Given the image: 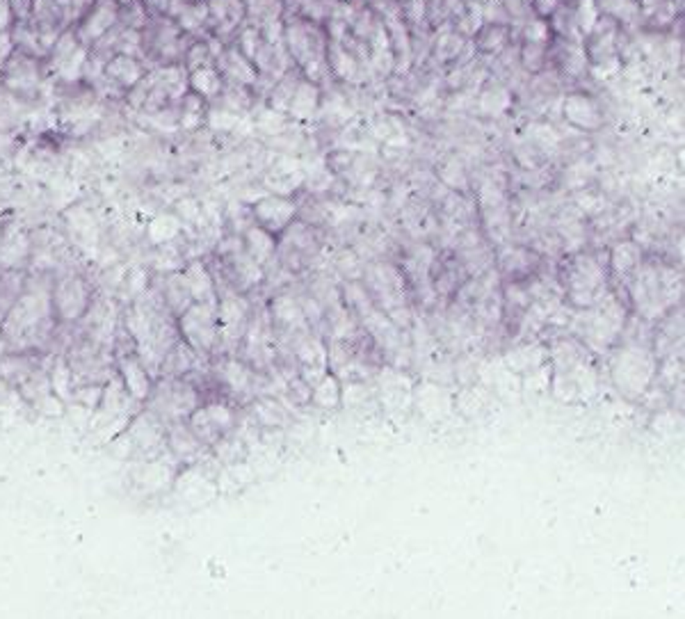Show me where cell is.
Here are the masks:
<instances>
[{
	"instance_id": "cell-1",
	"label": "cell",
	"mask_w": 685,
	"mask_h": 619,
	"mask_svg": "<svg viewBox=\"0 0 685 619\" xmlns=\"http://www.w3.org/2000/svg\"><path fill=\"white\" fill-rule=\"evenodd\" d=\"M51 284L35 286L28 277L26 290L0 320V343L7 352H44L55 339V318L51 309Z\"/></svg>"
},
{
	"instance_id": "cell-2",
	"label": "cell",
	"mask_w": 685,
	"mask_h": 619,
	"mask_svg": "<svg viewBox=\"0 0 685 619\" xmlns=\"http://www.w3.org/2000/svg\"><path fill=\"white\" fill-rule=\"evenodd\" d=\"M197 407H199L197 388L183 377H158L147 398L149 414H154L165 425L188 420Z\"/></svg>"
},
{
	"instance_id": "cell-3",
	"label": "cell",
	"mask_w": 685,
	"mask_h": 619,
	"mask_svg": "<svg viewBox=\"0 0 685 619\" xmlns=\"http://www.w3.org/2000/svg\"><path fill=\"white\" fill-rule=\"evenodd\" d=\"M94 302V293L80 274H62L53 277L51 284V309L57 325H80V320L87 316V311Z\"/></svg>"
},
{
	"instance_id": "cell-4",
	"label": "cell",
	"mask_w": 685,
	"mask_h": 619,
	"mask_svg": "<svg viewBox=\"0 0 685 619\" xmlns=\"http://www.w3.org/2000/svg\"><path fill=\"white\" fill-rule=\"evenodd\" d=\"M181 341L194 350L197 355H208L219 343V318L217 304L192 302L179 316Z\"/></svg>"
},
{
	"instance_id": "cell-5",
	"label": "cell",
	"mask_w": 685,
	"mask_h": 619,
	"mask_svg": "<svg viewBox=\"0 0 685 619\" xmlns=\"http://www.w3.org/2000/svg\"><path fill=\"white\" fill-rule=\"evenodd\" d=\"M114 368H117V375L124 384L126 393L131 395L133 402H147L151 388L156 384V377L151 375L149 368L144 366L140 355L135 352V348L131 350H119L114 355Z\"/></svg>"
},
{
	"instance_id": "cell-6",
	"label": "cell",
	"mask_w": 685,
	"mask_h": 619,
	"mask_svg": "<svg viewBox=\"0 0 685 619\" xmlns=\"http://www.w3.org/2000/svg\"><path fill=\"white\" fill-rule=\"evenodd\" d=\"M188 425L203 446H212V443H217L228 430H231L233 411L228 409L226 404H219V402L203 404V407L199 404V407L188 416Z\"/></svg>"
},
{
	"instance_id": "cell-7",
	"label": "cell",
	"mask_w": 685,
	"mask_h": 619,
	"mask_svg": "<svg viewBox=\"0 0 685 619\" xmlns=\"http://www.w3.org/2000/svg\"><path fill=\"white\" fill-rule=\"evenodd\" d=\"M119 23V3L117 0H94L91 7L85 12L78 23H75V35L82 46H89L94 44L96 39L112 30L114 26Z\"/></svg>"
},
{
	"instance_id": "cell-8",
	"label": "cell",
	"mask_w": 685,
	"mask_h": 619,
	"mask_svg": "<svg viewBox=\"0 0 685 619\" xmlns=\"http://www.w3.org/2000/svg\"><path fill=\"white\" fill-rule=\"evenodd\" d=\"M33 256V242L28 233L17 226H5L0 238V267L7 270H26Z\"/></svg>"
},
{
	"instance_id": "cell-9",
	"label": "cell",
	"mask_w": 685,
	"mask_h": 619,
	"mask_svg": "<svg viewBox=\"0 0 685 619\" xmlns=\"http://www.w3.org/2000/svg\"><path fill=\"white\" fill-rule=\"evenodd\" d=\"M103 78L110 80L119 89L128 91L144 78V64L140 62V57L126 55V53H114L103 66Z\"/></svg>"
},
{
	"instance_id": "cell-10",
	"label": "cell",
	"mask_w": 685,
	"mask_h": 619,
	"mask_svg": "<svg viewBox=\"0 0 685 619\" xmlns=\"http://www.w3.org/2000/svg\"><path fill=\"white\" fill-rule=\"evenodd\" d=\"M254 215L258 226H263L265 231L270 233H279L281 228H286L291 224V219L295 215V206L288 201V199H263L254 206Z\"/></svg>"
},
{
	"instance_id": "cell-11",
	"label": "cell",
	"mask_w": 685,
	"mask_h": 619,
	"mask_svg": "<svg viewBox=\"0 0 685 619\" xmlns=\"http://www.w3.org/2000/svg\"><path fill=\"white\" fill-rule=\"evenodd\" d=\"M183 281L190 290V297L192 302H208V304H217L215 297V281L206 270V265L199 261H192L185 270H183Z\"/></svg>"
},
{
	"instance_id": "cell-12",
	"label": "cell",
	"mask_w": 685,
	"mask_h": 619,
	"mask_svg": "<svg viewBox=\"0 0 685 619\" xmlns=\"http://www.w3.org/2000/svg\"><path fill=\"white\" fill-rule=\"evenodd\" d=\"M565 114L571 124L581 126V128H599L601 126V114L599 108L594 105L592 98L583 96V94H571L565 101Z\"/></svg>"
},
{
	"instance_id": "cell-13",
	"label": "cell",
	"mask_w": 685,
	"mask_h": 619,
	"mask_svg": "<svg viewBox=\"0 0 685 619\" xmlns=\"http://www.w3.org/2000/svg\"><path fill=\"white\" fill-rule=\"evenodd\" d=\"M26 284H28L26 270H7V267H0V320L5 318V313L21 297V293L26 290Z\"/></svg>"
},
{
	"instance_id": "cell-14",
	"label": "cell",
	"mask_w": 685,
	"mask_h": 619,
	"mask_svg": "<svg viewBox=\"0 0 685 619\" xmlns=\"http://www.w3.org/2000/svg\"><path fill=\"white\" fill-rule=\"evenodd\" d=\"M188 85L194 94H199L201 98H212L222 91V75H219L217 69H212L210 64L192 69L188 78Z\"/></svg>"
},
{
	"instance_id": "cell-15",
	"label": "cell",
	"mask_w": 685,
	"mask_h": 619,
	"mask_svg": "<svg viewBox=\"0 0 685 619\" xmlns=\"http://www.w3.org/2000/svg\"><path fill=\"white\" fill-rule=\"evenodd\" d=\"M217 60H222V71L231 80H238V82H242V85H249V82L256 80V69L251 66L249 57L242 55L240 51L231 48L226 55L217 57Z\"/></svg>"
},
{
	"instance_id": "cell-16",
	"label": "cell",
	"mask_w": 685,
	"mask_h": 619,
	"mask_svg": "<svg viewBox=\"0 0 685 619\" xmlns=\"http://www.w3.org/2000/svg\"><path fill=\"white\" fill-rule=\"evenodd\" d=\"M51 391L57 395L60 400H73V391H75V379L71 373V366H68L66 357H57L55 364H53L51 370Z\"/></svg>"
},
{
	"instance_id": "cell-17",
	"label": "cell",
	"mask_w": 685,
	"mask_h": 619,
	"mask_svg": "<svg viewBox=\"0 0 685 619\" xmlns=\"http://www.w3.org/2000/svg\"><path fill=\"white\" fill-rule=\"evenodd\" d=\"M245 244H247V254L254 258L256 263H263L265 258L272 254L274 249V233L265 231L263 226H251L247 235H245Z\"/></svg>"
},
{
	"instance_id": "cell-18",
	"label": "cell",
	"mask_w": 685,
	"mask_h": 619,
	"mask_svg": "<svg viewBox=\"0 0 685 619\" xmlns=\"http://www.w3.org/2000/svg\"><path fill=\"white\" fill-rule=\"evenodd\" d=\"M208 3H201V0H188L185 7L181 10L176 17V23L181 30H188V33H194L197 28H201L206 21H208Z\"/></svg>"
},
{
	"instance_id": "cell-19",
	"label": "cell",
	"mask_w": 685,
	"mask_h": 619,
	"mask_svg": "<svg viewBox=\"0 0 685 619\" xmlns=\"http://www.w3.org/2000/svg\"><path fill=\"white\" fill-rule=\"evenodd\" d=\"M316 103H318V89L311 87L309 82H302L291 96V112L295 117H309L316 110Z\"/></svg>"
},
{
	"instance_id": "cell-20",
	"label": "cell",
	"mask_w": 685,
	"mask_h": 619,
	"mask_svg": "<svg viewBox=\"0 0 685 619\" xmlns=\"http://www.w3.org/2000/svg\"><path fill=\"white\" fill-rule=\"evenodd\" d=\"M331 66H334V71L340 75V78H352V75L356 73L354 57L347 55V53L342 51L340 46H334V48H331Z\"/></svg>"
},
{
	"instance_id": "cell-21",
	"label": "cell",
	"mask_w": 685,
	"mask_h": 619,
	"mask_svg": "<svg viewBox=\"0 0 685 619\" xmlns=\"http://www.w3.org/2000/svg\"><path fill=\"white\" fill-rule=\"evenodd\" d=\"M210 57H212V53H210L208 42H197V44L190 46L188 53H185V66L192 71V69H199V66L208 64Z\"/></svg>"
},
{
	"instance_id": "cell-22",
	"label": "cell",
	"mask_w": 685,
	"mask_h": 619,
	"mask_svg": "<svg viewBox=\"0 0 685 619\" xmlns=\"http://www.w3.org/2000/svg\"><path fill=\"white\" fill-rule=\"evenodd\" d=\"M224 379L228 386L235 388V391H242V388H247L245 384L249 382V370L245 366H240L238 361H228L224 368Z\"/></svg>"
},
{
	"instance_id": "cell-23",
	"label": "cell",
	"mask_w": 685,
	"mask_h": 619,
	"mask_svg": "<svg viewBox=\"0 0 685 619\" xmlns=\"http://www.w3.org/2000/svg\"><path fill=\"white\" fill-rule=\"evenodd\" d=\"M578 23L585 33H592L594 26L599 23V7L594 5V0H583L581 10H578Z\"/></svg>"
},
{
	"instance_id": "cell-24",
	"label": "cell",
	"mask_w": 685,
	"mask_h": 619,
	"mask_svg": "<svg viewBox=\"0 0 685 619\" xmlns=\"http://www.w3.org/2000/svg\"><path fill=\"white\" fill-rule=\"evenodd\" d=\"M601 5L616 19H630L637 12L635 0H601Z\"/></svg>"
},
{
	"instance_id": "cell-25",
	"label": "cell",
	"mask_w": 685,
	"mask_h": 619,
	"mask_svg": "<svg viewBox=\"0 0 685 619\" xmlns=\"http://www.w3.org/2000/svg\"><path fill=\"white\" fill-rule=\"evenodd\" d=\"M507 103L509 101V98H507V91L505 89H489V91H484V96H482V108L486 110V112H493V114H498L500 110H498V105L496 103Z\"/></svg>"
},
{
	"instance_id": "cell-26",
	"label": "cell",
	"mask_w": 685,
	"mask_h": 619,
	"mask_svg": "<svg viewBox=\"0 0 685 619\" xmlns=\"http://www.w3.org/2000/svg\"><path fill=\"white\" fill-rule=\"evenodd\" d=\"M525 42L530 44H546L548 42V26L544 21H532L525 28Z\"/></svg>"
},
{
	"instance_id": "cell-27",
	"label": "cell",
	"mask_w": 685,
	"mask_h": 619,
	"mask_svg": "<svg viewBox=\"0 0 685 619\" xmlns=\"http://www.w3.org/2000/svg\"><path fill=\"white\" fill-rule=\"evenodd\" d=\"M258 46H261V44H258V33H256V30H251V28L245 30V33H242V39H240V53H242V55L249 57V60H254Z\"/></svg>"
},
{
	"instance_id": "cell-28",
	"label": "cell",
	"mask_w": 685,
	"mask_h": 619,
	"mask_svg": "<svg viewBox=\"0 0 685 619\" xmlns=\"http://www.w3.org/2000/svg\"><path fill=\"white\" fill-rule=\"evenodd\" d=\"M14 51H17V46H14L12 33H10V30H0V71L5 69L7 60L12 57Z\"/></svg>"
},
{
	"instance_id": "cell-29",
	"label": "cell",
	"mask_w": 685,
	"mask_h": 619,
	"mask_svg": "<svg viewBox=\"0 0 685 619\" xmlns=\"http://www.w3.org/2000/svg\"><path fill=\"white\" fill-rule=\"evenodd\" d=\"M542 55H544V44H525L523 48V57H525V64L530 69H537L542 64Z\"/></svg>"
},
{
	"instance_id": "cell-30",
	"label": "cell",
	"mask_w": 685,
	"mask_h": 619,
	"mask_svg": "<svg viewBox=\"0 0 685 619\" xmlns=\"http://www.w3.org/2000/svg\"><path fill=\"white\" fill-rule=\"evenodd\" d=\"M567 69L571 73H581L585 69V51L581 46H571L569 51V60H567Z\"/></svg>"
},
{
	"instance_id": "cell-31",
	"label": "cell",
	"mask_w": 685,
	"mask_h": 619,
	"mask_svg": "<svg viewBox=\"0 0 685 619\" xmlns=\"http://www.w3.org/2000/svg\"><path fill=\"white\" fill-rule=\"evenodd\" d=\"M14 23V12L10 0H0V30H10Z\"/></svg>"
},
{
	"instance_id": "cell-32",
	"label": "cell",
	"mask_w": 685,
	"mask_h": 619,
	"mask_svg": "<svg viewBox=\"0 0 685 619\" xmlns=\"http://www.w3.org/2000/svg\"><path fill=\"white\" fill-rule=\"evenodd\" d=\"M616 71H619V62H616V60H610V57H605V64L594 69L596 78H610V75H614Z\"/></svg>"
},
{
	"instance_id": "cell-33",
	"label": "cell",
	"mask_w": 685,
	"mask_h": 619,
	"mask_svg": "<svg viewBox=\"0 0 685 619\" xmlns=\"http://www.w3.org/2000/svg\"><path fill=\"white\" fill-rule=\"evenodd\" d=\"M539 10H542V12H551L553 10V0H539Z\"/></svg>"
},
{
	"instance_id": "cell-34",
	"label": "cell",
	"mask_w": 685,
	"mask_h": 619,
	"mask_svg": "<svg viewBox=\"0 0 685 619\" xmlns=\"http://www.w3.org/2000/svg\"><path fill=\"white\" fill-rule=\"evenodd\" d=\"M117 3H119V7H121V5H128V3H131V0H117Z\"/></svg>"
},
{
	"instance_id": "cell-35",
	"label": "cell",
	"mask_w": 685,
	"mask_h": 619,
	"mask_svg": "<svg viewBox=\"0 0 685 619\" xmlns=\"http://www.w3.org/2000/svg\"><path fill=\"white\" fill-rule=\"evenodd\" d=\"M3 228H5V226H3V224H0V238H3Z\"/></svg>"
}]
</instances>
